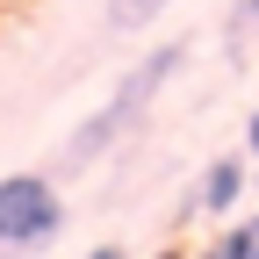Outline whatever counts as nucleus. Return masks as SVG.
Returning <instances> with one entry per match:
<instances>
[{
    "mask_svg": "<svg viewBox=\"0 0 259 259\" xmlns=\"http://www.w3.org/2000/svg\"><path fill=\"white\" fill-rule=\"evenodd\" d=\"M180 65H187V44H158V51H144V58L115 79V94H108V101H101V108H94V115L72 130V137H65L58 173H87V166H101V158L130 137V130L151 115V101L166 94V79L180 72Z\"/></svg>",
    "mask_w": 259,
    "mask_h": 259,
    "instance_id": "obj_1",
    "label": "nucleus"
},
{
    "mask_svg": "<svg viewBox=\"0 0 259 259\" xmlns=\"http://www.w3.org/2000/svg\"><path fill=\"white\" fill-rule=\"evenodd\" d=\"M65 231V194L51 173H0V259H29Z\"/></svg>",
    "mask_w": 259,
    "mask_h": 259,
    "instance_id": "obj_2",
    "label": "nucleus"
},
{
    "mask_svg": "<svg viewBox=\"0 0 259 259\" xmlns=\"http://www.w3.org/2000/svg\"><path fill=\"white\" fill-rule=\"evenodd\" d=\"M238 202H245V158L223 151L216 166L202 173V187H194V216H231Z\"/></svg>",
    "mask_w": 259,
    "mask_h": 259,
    "instance_id": "obj_3",
    "label": "nucleus"
},
{
    "mask_svg": "<svg viewBox=\"0 0 259 259\" xmlns=\"http://www.w3.org/2000/svg\"><path fill=\"white\" fill-rule=\"evenodd\" d=\"M173 0H108V29H122V36H137V29H151L158 15H166Z\"/></svg>",
    "mask_w": 259,
    "mask_h": 259,
    "instance_id": "obj_4",
    "label": "nucleus"
},
{
    "mask_svg": "<svg viewBox=\"0 0 259 259\" xmlns=\"http://www.w3.org/2000/svg\"><path fill=\"white\" fill-rule=\"evenodd\" d=\"M209 259H259V216H238L231 231L209 245Z\"/></svg>",
    "mask_w": 259,
    "mask_h": 259,
    "instance_id": "obj_5",
    "label": "nucleus"
},
{
    "mask_svg": "<svg viewBox=\"0 0 259 259\" xmlns=\"http://www.w3.org/2000/svg\"><path fill=\"white\" fill-rule=\"evenodd\" d=\"M231 36L238 44H259V0H245V8L231 15Z\"/></svg>",
    "mask_w": 259,
    "mask_h": 259,
    "instance_id": "obj_6",
    "label": "nucleus"
},
{
    "mask_svg": "<svg viewBox=\"0 0 259 259\" xmlns=\"http://www.w3.org/2000/svg\"><path fill=\"white\" fill-rule=\"evenodd\" d=\"M245 151L259 158V108H252V122H245Z\"/></svg>",
    "mask_w": 259,
    "mask_h": 259,
    "instance_id": "obj_7",
    "label": "nucleus"
},
{
    "mask_svg": "<svg viewBox=\"0 0 259 259\" xmlns=\"http://www.w3.org/2000/svg\"><path fill=\"white\" fill-rule=\"evenodd\" d=\"M87 259H130V252H122V245H94Z\"/></svg>",
    "mask_w": 259,
    "mask_h": 259,
    "instance_id": "obj_8",
    "label": "nucleus"
},
{
    "mask_svg": "<svg viewBox=\"0 0 259 259\" xmlns=\"http://www.w3.org/2000/svg\"><path fill=\"white\" fill-rule=\"evenodd\" d=\"M158 259H187V252H158Z\"/></svg>",
    "mask_w": 259,
    "mask_h": 259,
    "instance_id": "obj_9",
    "label": "nucleus"
}]
</instances>
